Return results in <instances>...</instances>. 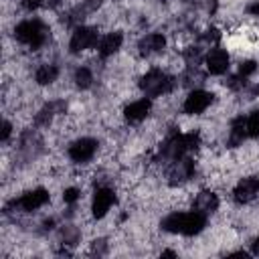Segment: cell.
<instances>
[{"label": "cell", "instance_id": "cell-1", "mask_svg": "<svg viewBox=\"0 0 259 259\" xmlns=\"http://www.w3.org/2000/svg\"><path fill=\"white\" fill-rule=\"evenodd\" d=\"M164 229L170 233H180V235H196L202 231L206 225V214L200 210L192 212H172L164 219Z\"/></svg>", "mask_w": 259, "mask_h": 259}, {"label": "cell", "instance_id": "cell-2", "mask_svg": "<svg viewBox=\"0 0 259 259\" xmlns=\"http://www.w3.org/2000/svg\"><path fill=\"white\" fill-rule=\"evenodd\" d=\"M14 36H16L22 45H28L30 49H38V47L45 42V38H47V30H45V26H42L40 20L28 18V20H22V22L14 28Z\"/></svg>", "mask_w": 259, "mask_h": 259}, {"label": "cell", "instance_id": "cell-3", "mask_svg": "<svg viewBox=\"0 0 259 259\" xmlns=\"http://www.w3.org/2000/svg\"><path fill=\"white\" fill-rule=\"evenodd\" d=\"M142 91L148 95V97H158L162 93H166L170 87H172V79L162 73L160 69H152L148 71L144 77H142V83H140Z\"/></svg>", "mask_w": 259, "mask_h": 259}, {"label": "cell", "instance_id": "cell-4", "mask_svg": "<svg viewBox=\"0 0 259 259\" xmlns=\"http://www.w3.org/2000/svg\"><path fill=\"white\" fill-rule=\"evenodd\" d=\"M95 45H97V30L91 26H79L69 40L71 53H81V51H87Z\"/></svg>", "mask_w": 259, "mask_h": 259}, {"label": "cell", "instance_id": "cell-5", "mask_svg": "<svg viewBox=\"0 0 259 259\" xmlns=\"http://www.w3.org/2000/svg\"><path fill=\"white\" fill-rule=\"evenodd\" d=\"M95 152H97V142L93 138H81L71 144L69 158L77 164H83V162H89L95 156Z\"/></svg>", "mask_w": 259, "mask_h": 259}, {"label": "cell", "instance_id": "cell-6", "mask_svg": "<svg viewBox=\"0 0 259 259\" xmlns=\"http://www.w3.org/2000/svg\"><path fill=\"white\" fill-rule=\"evenodd\" d=\"M212 103V93L204 91V89H194L188 93V97L184 99V111L188 115H198L202 113L208 105Z\"/></svg>", "mask_w": 259, "mask_h": 259}, {"label": "cell", "instance_id": "cell-7", "mask_svg": "<svg viewBox=\"0 0 259 259\" xmlns=\"http://www.w3.org/2000/svg\"><path fill=\"white\" fill-rule=\"evenodd\" d=\"M113 202H115V194H113L111 188H107V186L97 188V190H95V196H93V204H91L93 217H95V219L105 217Z\"/></svg>", "mask_w": 259, "mask_h": 259}, {"label": "cell", "instance_id": "cell-8", "mask_svg": "<svg viewBox=\"0 0 259 259\" xmlns=\"http://www.w3.org/2000/svg\"><path fill=\"white\" fill-rule=\"evenodd\" d=\"M192 174H194V164H192V160H188V158H184V156L178 158V160H172V164H170V168H168V178H170L172 184L184 182V180H188Z\"/></svg>", "mask_w": 259, "mask_h": 259}, {"label": "cell", "instance_id": "cell-9", "mask_svg": "<svg viewBox=\"0 0 259 259\" xmlns=\"http://www.w3.org/2000/svg\"><path fill=\"white\" fill-rule=\"evenodd\" d=\"M204 63H206L208 73H212V75H223V73L229 69V53H227L225 49H212V51L206 55Z\"/></svg>", "mask_w": 259, "mask_h": 259}, {"label": "cell", "instance_id": "cell-10", "mask_svg": "<svg viewBox=\"0 0 259 259\" xmlns=\"http://www.w3.org/2000/svg\"><path fill=\"white\" fill-rule=\"evenodd\" d=\"M233 194H235V200L237 202H249V200H253L255 196H259V178H243L235 186Z\"/></svg>", "mask_w": 259, "mask_h": 259}, {"label": "cell", "instance_id": "cell-11", "mask_svg": "<svg viewBox=\"0 0 259 259\" xmlns=\"http://www.w3.org/2000/svg\"><path fill=\"white\" fill-rule=\"evenodd\" d=\"M47 200H49V192H47L45 188H34V190H30V192H26V194H22V196L18 198V206H20L22 210L30 212V210L40 208Z\"/></svg>", "mask_w": 259, "mask_h": 259}, {"label": "cell", "instance_id": "cell-12", "mask_svg": "<svg viewBox=\"0 0 259 259\" xmlns=\"http://www.w3.org/2000/svg\"><path fill=\"white\" fill-rule=\"evenodd\" d=\"M148 111H150V101H148V99H138V101H132V103L125 107L123 113H125V119H127V121L138 123V121L146 119Z\"/></svg>", "mask_w": 259, "mask_h": 259}, {"label": "cell", "instance_id": "cell-13", "mask_svg": "<svg viewBox=\"0 0 259 259\" xmlns=\"http://www.w3.org/2000/svg\"><path fill=\"white\" fill-rule=\"evenodd\" d=\"M164 45H166V38L160 32H152L140 40V53L142 55H154V53H160L164 49Z\"/></svg>", "mask_w": 259, "mask_h": 259}, {"label": "cell", "instance_id": "cell-14", "mask_svg": "<svg viewBox=\"0 0 259 259\" xmlns=\"http://www.w3.org/2000/svg\"><path fill=\"white\" fill-rule=\"evenodd\" d=\"M121 34L119 32H109V34H105L103 38H101V42H99V55L101 57H109V55H113L119 47H121Z\"/></svg>", "mask_w": 259, "mask_h": 259}, {"label": "cell", "instance_id": "cell-15", "mask_svg": "<svg viewBox=\"0 0 259 259\" xmlns=\"http://www.w3.org/2000/svg\"><path fill=\"white\" fill-rule=\"evenodd\" d=\"M217 206H219V200H217V196L212 192H200L196 196V200H194V208L204 212V214L217 210Z\"/></svg>", "mask_w": 259, "mask_h": 259}, {"label": "cell", "instance_id": "cell-16", "mask_svg": "<svg viewBox=\"0 0 259 259\" xmlns=\"http://www.w3.org/2000/svg\"><path fill=\"white\" fill-rule=\"evenodd\" d=\"M57 75H59V69L55 67V65H51V63H45V65H40L38 69H36V83L38 85H49V83H53L55 79H57Z\"/></svg>", "mask_w": 259, "mask_h": 259}, {"label": "cell", "instance_id": "cell-17", "mask_svg": "<svg viewBox=\"0 0 259 259\" xmlns=\"http://www.w3.org/2000/svg\"><path fill=\"white\" fill-rule=\"evenodd\" d=\"M245 136H247V125H245L243 117L233 119V123H231V144H239V142H243Z\"/></svg>", "mask_w": 259, "mask_h": 259}, {"label": "cell", "instance_id": "cell-18", "mask_svg": "<svg viewBox=\"0 0 259 259\" xmlns=\"http://www.w3.org/2000/svg\"><path fill=\"white\" fill-rule=\"evenodd\" d=\"M75 81H77V85L81 89H87L91 85V81H93V73L87 67H79L77 73H75Z\"/></svg>", "mask_w": 259, "mask_h": 259}, {"label": "cell", "instance_id": "cell-19", "mask_svg": "<svg viewBox=\"0 0 259 259\" xmlns=\"http://www.w3.org/2000/svg\"><path fill=\"white\" fill-rule=\"evenodd\" d=\"M245 125H247V136H251V138H257V136H259V109H255V111L247 117Z\"/></svg>", "mask_w": 259, "mask_h": 259}, {"label": "cell", "instance_id": "cell-20", "mask_svg": "<svg viewBox=\"0 0 259 259\" xmlns=\"http://www.w3.org/2000/svg\"><path fill=\"white\" fill-rule=\"evenodd\" d=\"M257 71V63L255 61H243L241 65H239V75L245 79V77H249V75H253Z\"/></svg>", "mask_w": 259, "mask_h": 259}, {"label": "cell", "instance_id": "cell-21", "mask_svg": "<svg viewBox=\"0 0 259 259\" xmlns=\"http://www.w3.org/2000/svg\"><path fill=\"white\" fill-rule=\"evenodd\" d=\"M63 198H65V202H69V204H73V202H77V198H79V188H67L65 190V194H63Z\"/></svg>", "mask_w": 259, "mask_h": 259}, {"label": "cell", "instance_id": "cell-22", "mask_svg": "<svg viewBox=\"0 0 259 259\" xmlns=\"http://www.w3.org/2000/svg\"><path fill=\"white\" fill-rule=\"evenodd\" d=\"M40 2H42V0H22V4H24L26 10H34V8H38Z\"/></svg>", "mask_w": 259, "mask_h": 259}, {"label": "cell", "instance_id": "cell-23", "mask_svg": "<svg viewBox=\"0 0 259 259\" xmlns=\"http://www.w3.org/2000/svg\"><path fill=\"white\" fill-rule=\"evenodd\" d=\"M10 130H12V127H10V123H8V121H4V125H2V142H6V140H8Z\"/></svg>", "mask_w": 259, "mask_h": 259}, {"label": "cell", "instance_id": "cell-24", "mask_svg": "<svg viewBox=\"0 0 259 259\" xmlns=\"http://www.w3.org/2000/svg\"><path fill=\"white\" fill-rule=\"evenodd\" d=\"M251 249H253V255H259V237H255V241H253Z\"/></svg>", "mask_w": 259, "mask_h": 259}, {"label": "cell", "instance_id": "cell-25", "mask_svg": "<svg viewBox=\"0 0 259 259\" xmlns=\"http://www.w3.org/2000/svg\"><path fill=\"white\" fill-rule=\"evenodd\" d=\"M249 12L255 14V16H259V2H255L253 6H249Z\"/></svg>", "mask_w": 259, "mask_h": 259}]
</instances>
